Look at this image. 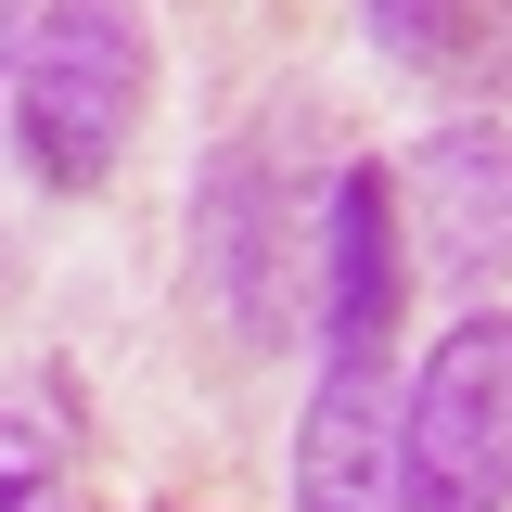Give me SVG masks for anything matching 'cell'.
<instances>
[{
  "label": "cell",
  "instance_id": "ba28073f",
  "mask_svg": "<svg viewBox=\"0 0 512 512\" xmlns=\"http://www.w3.org/2000/svg\"><path fill=\"white\" fill-rule=\"evenodd\" d=\"M52 487H64V461H52V436L0 410V512H52Z\"/></svg>",
  "mask_w": 512,
  "mask_h": 512
},
{
  "label": "cell",
  "instance_id": "9c48e42d",
  "mask_svg": "<svg viewBox=\"0 0 512 512\" xmlns=\"http://www.w3.org/2000/svg\"><path fill=\"white\" fill-rule=\"evenodd\" d=\"M26 26H39V0H0V90H13V64H26Z\"/></svg>",
  "mask_w": 512,
  "mask_h": 512
},
{
  "label": "cell",
  "instance_id": "5b68a950",
  "mask_svg": "<svg viewBox=\"0 0 512 512\" xmlns=\"http://www.w3.org/2000/svg\"><path fill=\"white\" fill-rule=\"evenodd\" d=\"M397 282H410V256H397V180L359 154V167L320 180V372H384Z\"/></svg>",
  "mask_w": 512,
  "mask_h": 512
},
{
  "label": "cell",
  "instance_id": "52a82bcc",
  "mask_svg": "<svg viewBox=\"0 0 512 512\" xmlns=\"http://www.w3.org/2000/svg\"><path fill=\"white\" fill-rule=\"evenodd\" d=\"M397 77L448 103H512V0H359Z\"/></svg>",
  "mask_w": 512,
  "mask_h": 512
},
{
  "label": "cell",
  "instance_id": "7a4b0ae2",
  "mask_svg": "<svg viewBox=\"0 0 512 512\" xmlns=\"http://www.w3.org/2000/svg\"><path fill=\"white\" fill-rule=\"evenodd\" d=\"M410 512H512V308H474L436 333V359L397 397Z\"/></svg>",
  "mask_w": 512,
  "mask_h": 512
},
{
  "label": "cell",
  "instance_id": "6da1fadb",
  "mask_svg": "<svg viewBox=\"0 0 512 512\" xmlns=\"http://www.w3.org/2000/svg\"><path fill=\"white\" fill-rule=\"evenodd\" d=\"M154 116V26L141 0H39L13 64V141L39 192H103Z\"/></svg>",
  "mask_w": 512,
  "mask_h": 512
},
{
  "label": "cell",
  "instance_id": "3957f363",
  "mask_svg": "<svg viewBox=\"0 0 512 512\" xmlns=\"http://www.w3.org/2000/svg\"><path fill=\"white\" fill-rule=\"evenodd\" d=\"M192 256H205V308L218 333L269 359L282 333H295V269H320V218L282 205V154L269 141H218V167H205V205H192Z\"/></svg>",
  "mask_w": 512,
  "mask_h": 512
},
{
  "label": "cell",
  "instance_id": "277c9868",
  "mask_svg": "<svg viewBox=\"0 0 512 512\" xmlns=\"http://www.w3.org/2000/svg\"><path fill=\"white\" fill-rule=\"evenodd\" d=\"M397 218L423 231V269H436L448 295L512 282V128H500V116H448L436 141L410 154Z\"/></svg>",
  "mask_w": 512,
  "mask_h": 512
},
{
  "label": "cell",
  "instance_id": "8992f818",
  "mask_svg": "<svg viewBox=\"0 0 512 512\" xmlns=\"http://www.w3.org/2000/svg\"><path fill=\"white\" fill-rule=\"evenodd\" d=\"M295 512H410L397 461V384L384 372H320L295 423Z\"/></svg>",
  "mask_w": 512,
  "mask_h": 512
}]
</instances>
